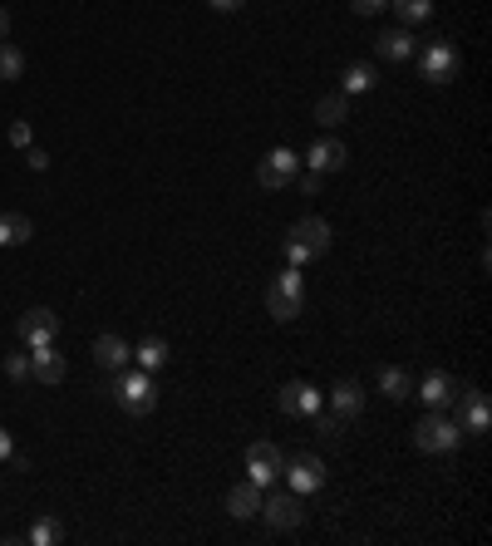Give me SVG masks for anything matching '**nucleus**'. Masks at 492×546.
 Instances as JSON below:
<instances>
[{
	"label": "nucleus",
	"mask_w": 492,
	"mask_h": 546,
	"mask_svg": "<svg viewBox=\"0 0 492 546\" xmlns=\"http://www.w3.org/2000/svg\"><path fill=\"white\" fill-rule=\"evenodd\" d=\"M109 394H114V404H119L123 414H133V419H143V414L158 409V384H153L148 369H119V374H109Z\"/></svg>",
	"instance_id": "nucleus-1"
},
{
	"label": "nucleus",
	"mask_w": 492,
	"mask_h": 546,
	"mask_svg": "<svg viewBox=\"0 0 492 546\" xmlns=\"http://www.w3.org/2000/svg\"><path fill=\"white\" fill-rule=\"evenodd\" d=\"M266 310H271V320H281V325H291V320L306 310V276H301V266H286V271L266 286Z\"/></svg>",
	"instance_id": "nucleus-2"
},
{
	"label": "nucleus",
	"mask_w": 492,
	"mask_h": 546,
	"mask_svg": "<svg viewBox=\"0 0 492 546\" xmlns=\"http://www.w3.org/2000/svg\"><path fill=\"white\" fill-rule=\"evenodd\" d=\"M330 242H335V237H330V222H325V217H301V222L286 232V261H291V266H310L315 256L330 251Z\"/></svg>",
	"instance_id": "nucleus-3"
},
{
	"label": "nucleus",
	"mask_w": 492,
	"mask_h": 546,
	"mask_svg": "<svg viewBox=\"0 0 492 546\" xmlns=\"http://www.w3.org/2000/svg\"><path fill=\"white\" fill-rule=\"evenodd\" d=\"M458 443H463V428L453 424V419H448L443 409H438V414L429 409V414L419 419V428H414V448H419V453H433V458L453 453Z\"/></svg>",
	"instance_id": "nucleus-4"
},
{
	"label": "nucleus",
	"mask_w": 492,
	"mask_h": 546,
	"mask_svg": "<svg viewBox=\"0 0 492 546\" xmlns=\"http://www.w3.org/2000/svg\"><path fill=\"white\" fill-rule=\"evenodd\" d=\"M271 532H296L306 522V497L301 492H261V512Z\"/></svg>",
	"instance_id": "nucleus-5"
},
{
	"label": "nucleus",
	"mask_w": 492,
	"mask_h": 546,
	"mask_svg": "<svg viewBox=\"0 0 492 546\" xmlns=\"http://www.w3.org/2000/svg\"><path fill=\"white\" fill-rule=\"evenodd\" d=\"M453 409H458V419L453 424L463 428V438H488V428H492V404H488V394L483 389H463L458 384V399H453Z\"/></svg>",
	"instance_id": "nucleus-6"
},
{
	"label": "nucleus",
	"mask_w": 492,
	"mask_h": 546,
	"mask_svg": "<svg viewBox=\"0 0 492 546\" xmlns=\"http://www.w3.org/2000/svg\"><path fill=\"white\" fill-rule=\"evenodd\" d=\"M419 74H424L429 84H453V79L463 74V55H458V45H453V40H429L424 55H419Z\"/></svg>",
	"instance_id": "nucleus-7"
},
{
	"label": "nucleus",
	"mask_w": 492,
	"mask_h": 546,
	"mask_svg": "<svg viewBox=\"0 0 492 546\" xmlns=\"http://www.w3.org/2000/svg\"><path fill=\"white\" fill-rule=\"evenodd\" d=\"M296 178H301V153H291V148H271V153L256 163V182H261L266 192H281V187H291Z\"/></svg>",
	"instance_id": "nucleus-8"
},
{
	"label": "nucleus",
	"mask_w": 492,
	"mask_h": 546,
	"mask_svg": "<svg viewBox=\"0 0 492 546\" xmlns=\"http://www.w3.org/2000/svg\"><path fill=\"white\" fill-rule=\"evenodd\" d=\"M15 335L35 350V345H55L60 340V315L50 310V305H30L20 320H15Z\"/></svg>",
	"instance_id": "nucleus-9"
},
{
	"label": "nucleus",
	"mask_w": 492,
	"mask_h": 546,
	"mask_svg": "<svg viewBox=\"0 0 492 546\" xmlns=\"http://www.w3.org/2000/svg\"><path fill=\"white\" fill-rule=\"evenodd\" d=\"M281 468H286V458H281V448H276L271 438H261V443L246 448V478L256 487H271L281 478Z\"/></svg>",
	"instance_id": "nucleus-10"
},
{
	"label": "nucleus",
	"mask_w": 492,
	"mask_h": 546,
	"mask_svg": "<svg viewBox=\"0 0 492 546\" xmlns=\"http://www.w3.org/2000/svg\"><path fill=\"white\" fill-rule=\"evenodd\" d=\"M276 409H281L286 419H310V414L320 409V389H315L310 379H291V384L276 389Z\"/></svg>",
	"instance_id": "nucleus-11"
},
{
	"label": "nucleus",
	"mask_w": 492,
	"mask_h": 546,
	"mask_svg": "<svg viewBox=\"0 0 492 546\" xmlns=\"http://www.w3.org/2000/svg\"><path fill=\"white\" fill-rule=\"evenodd\" d=\"M281 473H286L291 492H301V497L320 492V487H325V478H330V473H325V458H320V453H301V458H291V463H286Z\"/></svg>",
	"instance_id": "nucleus-12"
},
{
	"label": "nucleus",
	"mask_w": 492,
	"mask_h": 546,
	"mask_svg": "<svg viewBox=\"0 0 492 546\" xmlns=\"http://www.w3.org/2000/svg\"><path fill=\"white\" fill-rule=\"evenodd\" d=\"M414 394L424 399V409H453V399H458V379L448 374V369H429L419 384H414Z\"/></svg>",
	"instance_id": "nucleus-13"
},
{
	"label": "nucleus",
	"mask_w": 492,
	"mask_h": 546,
	"mask_svg": "<svg viewBox=\"0 0 492 546\" xmlns=\"http://www.w3.org/2000/svg\"><path fill=\"white\" fill-rule=\"evenodd\" d=\"M350 163V148H345V138H335V133H325V138H315L306 153V168L310 173H340Z\"/></svg>",
	"instance_id": "nucleus-14"
},
{
	"label": "nucleus",
	"mask_w": 492,
	"mask_h": 546,
	"mask_svg": "<svg viewBox=\"0 0 492 546\" xmlns=\"http://www.w3.org/2000/svg\"><path fill=\"white\" fill-rule=\"evenodd\" d=\"M374 55H379V60H389V64H404V60H414V55H419V40H414V30H409V25H389V30L374 40Z\"/></svg>",
	"instance_id": "nucleus-15"
},
{
	"label": "nucleus",
	"mask_w": 492,
	"mask_h": 546,
	"mask_svg": "<svg viewBox=\"0 0 492 546\" xmlns=\"http://www.w3.org/2000/svg\"><path fill=\"white\" fill-rule=\"evenodd\" d=\"M365 404H369V394H365V384H360V379H340V384L330 389V409H335V414H345V419H360V414H365Z\"/></svg>",
	"instance_id": "nucleus-16"
},
{
	"label": "nucleus",
	"mask_w": 492,
	"mask_h": 546,
	"mask_svg": "<svg viewBox=\"0 0 492 546\" xmlns=\"http://www.w3.org/2000/svg\"><path fill=\"white\" fill-rule=\"evenodd\" d=\"M64 355L55 350V345H35L30 350V379H40V384H60L64 379Z\"/></svg>",
	"instance_id": "nucleus-17"
},
{
	"label": "nucleus",
	"mask_w": 492,
	"mask_h": 546,
	"mask_svg": "<svg viewBox=\"0 0 492 546\" xmlns=\"http://www.w3.org/2000/svg\"><path fill=\"white\" fill-rule=\"evenodd\" d=\"M227 512H232L237 522H251V517L261 512V487L251 483V478L237 487H227Z\"/></svg>",
	"instance_id": "nucleus-18"
},
{
	"label": "nucleus",
	"mask_w": 492,
	"mask_h": 546,
	"mask_svg": "<svg viewBox=\"0 0 492 546\" xmlns=\"http://www.w3.org/2000/svg\"><path fill=\"white\" fill-rule=\"evenodd\" d=\"M128 360H133V350L123 345L119 335H99V340H94V364H99V369L119 374V369H128Z\"/></svg>",
	"instance_id": "nucleus-19"
},
{
	"label": "nucleus",
	"mask_w": 492,
	"mask_h": 546,
	"mask_svg": "<svg viewBox=\"0 0 492 546\" xmlns=\"http://www.w3.org/2000/svg\"><path fill=\"white\" fill-rule=\"evenodd\" d=\"M374 384H379V394L394 399V404H399V399H414V379H409V369H399V364H379V379H374Z\"/></svg>",
	"instance_id": "nucleus-20"
},
{
	"label": "nucleus",
	"mask_w": 492,
	"mask_h": 546,
	"mask_svg": "<svg viewBox=\"0 0 492 546\" xmlns=\"http://www.w3.org/2000/svg\"><path fill=\"white\" fill-rule=\"evenodd\" d=\"M345 84H340V94H369L374 84H379V64L374 60H355L345 64V74H340Z\"/></svg>",
	"instance_id": "nucleus-21"
},
{
	"label": "nucleus",
	"mask_w": 492,
	"mask_h": 546,
	"mask_svg": "<svg viewBox=\"0 0 492 546\" xmlns=\"http://www.w3.org/2000/svg\"><path fill=\"white\" fill-rule=\"evenodd\" d=\"M345 119H350V94H325V99H315V123H320V128H340Z\"/></svg>",
	"instance_id": "nucleus-22"
},
{
	"label": "nucleus",
	"mask_w": 492,
	"mask_h": 546,
	"mask_svg": "<svg viewBox=\"0 0 492 546\" xmlns=\"http://www.w3.org/2000/svg\"><path fill=\"white\" fill-rule=\"evenodd\" d=\"M168 360H173V350H168V340H163V335H148V340L133 350V364H138V369H148V374H153V369H163Z\"/></svg>",
	"instance_id": "nucleus-23"
},
{
	"label": "nucleus",
	"mask_w": 492,
	"mask_h": 546,
	"mask_svg": "<svg viewBox=\"0 0 492 546\" xmlns=\"http://www.w3.org/2000/svg\"><path fill=\"white\" fill-rule=\"evenodd\" d=\"M30 237H35V222L25 212H5L0 217V246H25Z\"/></svg>",
	"instance_id": "nucleus-24"
},
{
	"label": "nucleus",
	"mask_w": 492,
	"mask_h": 546,
	"mask_svg": "<svg viewBox=\"0 0 492 546\" xmlns=\"http://www.w3.org/2000/svg\"><path fill=\"white\" fill-rule=\"evenodd\" d=\"M0 79H5V84L25 79V50L10 45V40H0Z\"/></svg>",
	"instance_id": "nucleus-25"
},
{
	"label": "nucleus",
	"mask_w": 492,
	"mask_h": 546,
	"mask_svg": "<svg viewBox=\"0 0 492 546\" xmlns=\"http://www.w3.org/2000/svg\"><path fill=\"white\" fill-rule=\"evenodd\" d=\"M389 10L399 15V25H424L433 15V0H389Z\"/></svg>",
	"instance_id": "nucleus-26"
},
{
	"label": "nucleus",
	"mask_w": 492,
	"mask_h": 546,
	"mask_svg": "<svg viewBox=\"0 0 492 546\" xmlns=\"http://www.w3.org/2000/svg\"><path fill=\"white\" fill-rule=\"evenodd\" d=\"M64 542V527L55 517H35L30 522V546H60Z\"/></svg>",
	"instance_id": "nucleus-27"
},
{
	"label": "nucleus",
	"mask_w": 492,
	"mask_h": 546,
	"mask_svg": "<svg viewBox=\"0 0 492 546\" xmlns=\"http://www.w3.org/2000/svg\"><path fill=\"white\" fill-rule=\"evenodd\" d=\"M310 419H315V433H320V438H340L345 424H350V419H345V414H335V409H315Z\"/></svg>",
	"instance_id": "nucleus-28"
},
{
	"label": "nucleus",
	"mask_w": 492,
	"mask_h": 546,
	"mask_svg": "<svg viewBox=\"0 0 492 546\" xmlns=\"http://www.w3.org/2000/svg\"><path fill=\"white\" fill-rule=\"evenodd\" d=\"M5 374L10 379H30V355H5Z\"/></svg>",
	"instance_id": "nucleus-29"
},
{
	"label": "nucleus",
	"mask_w": 492,
	"mask_h": 546,
	"mask_svg": "<svg viewBox=\"0 0 492 546\" xmlns=\"http://www.w3.org/2000/svg\"><path fill=\"white\" fill-rule=\"evenodd\" d=\"M10 143H15V148H30V143H35V133H30V123L25 119L10 123Z\"/></svg>",
	"instance_id": "nucleus-30"
},
{
	"label": "nucleus",
	"mask_w": 492,
	"mask_h": 546,
	"mask_svg": "<svg viewBox=\"0 0 492 546\" xmlns=\"http://www.w3.org/2000/svg\"><path fill=\"white\" fill-rule=\"evenodd\" d=\"M25 163H30V168H35V173H45V168H50V153H45V148H35V143H30V148H25Z\"/></svg>",
	"instance_id": "nucleus-31"
},
{
	"label": "nucleus",
	"mask_w": 492,
	"mask_h": 546,
	"mask_svg": "<svg viewBox=\"0 0 492 546\" xmlns=\"http://www.w3.org/2000/svg\"><path fill=\"white\" fill-rule=\"evenodd\" d=\"M350 10L355 15H379V10H389V0H350Z\"/></svg>",
	"instance_id": "nucleus-32"
},
{
	"label": "nucleus",
	"mask_w": 492,
	"mask_h": 546,
	"mask_svg": "<svg viewBox=\"0 0 492 546\" xmlns=\"http://www.w3.org/2000/svg\"><path fill=\"white\" fill-rule=\"evenodd\" d=\"M207 5H212L217 15H237V10H242L246 0H207Z\"/></svg>",
	"instance_id": "nucleus-33"
},
{
	"label": "nucleus",
	"mask_w": 492,
	"mask_h": 546,
	"mask_svg": "<svg viewBox=\"0 0 492 546\" xmlns=\"http://www.w3.org/2000/svg\"><path fill=\"white\" fill-rule=\"evenodd\" d=\"M296 182H301L310 197H315V192H320V182H325V173H306V178H296Z\"/></svg>",
	"instance_id": "nucleus-34"
},
{
	"label": "nucleus",
	"mask_w": 492,
	"mask_h": 546,
	"mask_svg": "<svg viewBox=\"0 0 492 546\" xmlns=\"http://www.w3.org/2000/svg\"><path fill=\"white\" fill-rule=\"evenodd\" d=\"M5 458H15V443H10V433L0 428V463H5Z\"/></svg>",
	"instance_id": "nucleus-35"
},
{
	"label": "nucleus",
	"mask_w": 492,
	"mask_h": 546,
	"mask_svg": "<svg viewBox=\"0 0 492 546\" xmlns=\"http://www.w3.org/2000/svg\"><path fill=\"white\" fill-rule=\"evenodd\" d=\"M10 35V10H0V40Z\"/></svg>",
	"instance_id": "nucleus-36"
}]
</instances>
